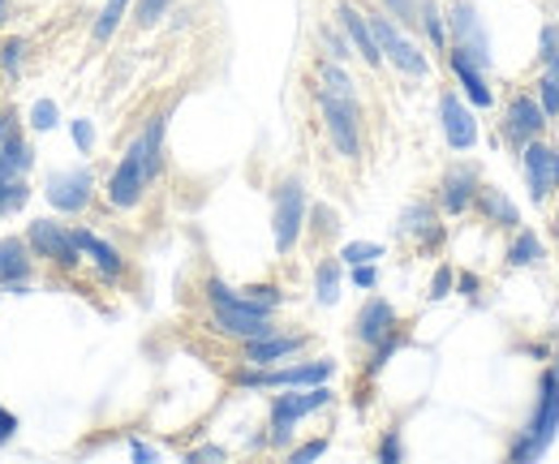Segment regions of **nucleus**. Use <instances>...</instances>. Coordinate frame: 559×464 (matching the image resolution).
I'll use <instances>...</instances> for the list:
<instances>
[{"label": "nucleus", "instance_id": "nucleus-1", "mask_svg": "<svg viewBox=\"0 0 559 464\" xmlns=\"http://www.w3.org/2000/svg\"><path fill=\"white\" fill-rule=\"evenodd\" d=\"M559 439V374L551 366L538 370V383H534V404L525 413V421L508 435L503 443V456L512 464H534L543 461Z\"/></svg>", "mask_w": 559, "mask_h": 464}, {"label": "nucleus", "instance_id": "nucleus-2", "mask_svg": "<svg viewBox=\"0 0 559 464\" xmlns=\"http://www.w3.org/2000/svg\"><path fill=\"white\" fill-rule=\"evenodd\" d=\"M336 392H332V383H319V388H280L267 396V421H263V430H267V456H284L293 443H297V435H301V421L306 417H314V413H328V408H336Z\"/></svg>", "mask_w": 559, "mask_h": 464}, {"label": "nucleus", "instance_id": "nucleus-3", "mask_svg": "<svg viewBox=\"0 0 559 464\" xmlns=\"http://www.w3.org/2000/svg\"><path fill=\"white\" fill-rule=\"evenodd\" d=\"M306 95L314 99V112H319V130L328 138L332 155L349 168L366 164V104L361 99H345V95H328L319 86L306 82Z\"/></svg>", "mask_w": 559, "mask_h": 464}, {"label": "nucleus", "instance_id": "nucleus-4", "mask_svg": "<svg viewBox=\"0 0 559 464\" xmlns=\"http://www.w3.org/2000/svg\"><path fill=\"white\" fill-rule=\"evenodd\" d=\"M547 133H551V117L543 112V104L530 91V82H516V86H508L499 95V104H495V142L508 146L512 159L521 155L525 142L547 138Z\"/></svg>", "mask_w": 559, "mask_h": 464}, {"label": "nucleus", "instance_id": "nucleus-5", "mask_svg": "<svg viewBox=\"0 0 559 464\" xmlns=\"http://www.w3.org/2000/svg\"><path fill=\"white\" fill-rule=\"evenodd\" d=\"M306 215H310V186L301 172H284L272 186V246L276 259H293L306 237Z\"/></svg>", "mask_w": 559, "mask_h": 464}, {"label": "nucleus", "instance_id": "nucleus-6", "mask_svg": "<svg viewBox=\"0 0 559 464\" xmlns=\"http://www.w3.org/2000/svg\"><path fill=\"white\" fill-rule=\"evenodd\" d=\"M26 246H31V254H35V263L48 271V279H57V284H66V279H78V271H82V250H78V241H73V224H61V219H31L26 224Z\"/></svg>", "mask_w": 559, "mask_h": 464}, {"label": "nucleus", "instance_id": "nucleus-7", "mask_svg": "<svg viewBox=\"0 0 559 464\" xmlns=\"http://www.w3.org/2000/svg\"><path fill=\"white\" fill-rule=\"evenodd\" d=\"M392 237L409 254H418V259H443V250H448V219L439 215V206H435L430 194H418V199H409L396 211Z\"/></svg>", "mask_w": 559, "mask_h": 464}, {"label": "nucleus", "instance_id": "nucleus-8", "mask_svg": "<svg viewBox=\"0 0 559 464\" xmlns=\"http://www.w3.org/2000/svg\"><path fill=\"white\" fill-rule=\"evenodd\" d=\"M483 181H487V177H483V164H478V159L456 155L452 164H443L439 177H435V190H430L439 215H443V219H469Z\"/></svg>", "mask_w": 559, "mask_h": 464}, {"label": "nucleus", "instance_id": "nucleus-9", "mask_svg": "<svg viewBox=\"0 0 559 464\" xmlns=\"http://www.w3.org/2000/svg\"><path fill=\"white\" fill-rule=\"evenodd\" d=\"M151 172H146V159H142V142L139 133L130 138V146L121 151V159L112 164V172H108V181H104V202H108V211H139L146 194H151Z\"/></svg>", "mask_w": 559, "mask_h": 464}, {"label": "nucleus", "instance_id": "nucleus-10", "mask_svg": "<svg viewBox=\"0 0 559 464\" xmlns=\"http://www.w3.org/2000/svg\"><path fill=\"white\" fill-rule=\"evenodd\" d=\"M435 117H439V133H443V146L452 155H469L478 142H483V112L456 91V86H439L435 95Z\"/></svg>", "mask_w": 559, "mask_h": 464}, {"label": "nucleus", "instance_id": "nucleus-11", "mask_svg": "<svg viewBox=\"0 0 559 464\" xmlns=\"http://www.w3.org/2000/svg\"><path fill=\"white\" fill-rule=\"evenodd\" d=\"M521 164V177H525V190H530V206H551L559 194V142L547 133V138H534L521 146L516 155Z\"/></svg>", "mask_w": 559, "mask_h": 464}, {"label": "nucleus", "instance_id": "nucleus-12", "mask_svg": "<svg viewBox=\"0 0 559 464\" xmlns=\"http://www.w3.org/2000/svg\"><path fill=\"white\" fill-rule=\"evenodd\" d=\"M443 13H448L452 48L469 52L483 69H495V44H490V26L487 17H483V4L478 0H443Z\"/></svg>", "mask_w": 559, "mask_h": 464}, {"label": "nucleus", "instance_id": "nucleus-13", "mask_svg": "<svg viewBox=\"0 0 559 464\" xmlns=\"http://www.w3.org/2000/svg\"><path fill=\"white\" fill-rule=\"evenodd\" d=\"M319 340L314 332H293V328H280L272 335H254V340H237L233 344V361H246V366H284L293 357H306Z\"/></svg>", "mask_w": 559, "mask_h": 464}, {"label": "nucleus", "instance_id": "nucleus-14", "mask_svg": "<svg viewBox=\"0 0 559 464\" xmlns=\"http://www.w3.org/2000/svg\"><path fill=\"white\" fill-rule=\"evenodd\" d=\"M44 199L57 215H86L95 199H99V186H95V172L91 168H57L48 172L44 181Z\"/></svg>", "mask_w": 559, "mask_h": 464}, {"label": "nucleus", "instance_id": "nucleus-15", "mask_svg": "<svg viewBox=\"0 0 559 464\" xmlns=\"http://www.w3.org/2000/svg\"><path fill=\"white\" fill-rule=\"evenodd\" d=\"M443 69H448L452 86H456V91H461L478 112H495V104H499V86H495L490 69H483L469 52H461V48H448Z\"/></svg>", "mask_w": 559, "mask_h": 464}, {"label": "nucleus", "instance_id": "nucleus-16", "mask_svg": "<svg viewBox=\"0 0 559 464\" xmlns=\"http://www.w3.org/2000/svg\"><path fill=\"white\" fill-rule=\"evenodd\" d=\"M332 17H336L341 31L349 35L357 61L370 69V73H388V61H383V52H379V44H374V31H370V22H366V9H361L357 0H332Z\"/></svg>", "mask_w": 559, "mask_h": 464}, {"label": "nucleus", "instance_id": "nucleus-17", "mask_svg": "<svg viewBox=\"0 0 559 464\" xmlns=\"http://www.w3.org/2000/svg\"><path fill=\"white\" fill-rule=\"evenodd\" d=\"M401 323V310L374 288V293H366V301L357 306V314H353V323H349V340H353V348H370V344H379L383 335L392 332Z\"/></svg>", "mask_w": 559, "mask_h": 464}, {"label": "nucleus", "instance_id": "nucleus-18", "mask_svg": "<svg viewBox=\"0 0 559 464\" xmlns=\"http://www.w3.org/2000/svg\"><path fill=\"white\" fill-rule=\"evenodd\" d=\"M73 241H78V250H82V259L91 263V271L104 279V284H126V275H130V259L108 241V237H99L95 228H82V224H73Z\"/></svg>", "mask_w": 559, "mask_h": 464}, {"label": "nucleus", "instance_id": "nucleus-19", "mask_svg": "<svg viewBox=\"0 0 559 464\" xmlns=\"http://www.w3.org/2000/svg\"><path fill=\"white\" fill-rule=\"evenodd\" d=\"M35 254H31V246H26V233L17 237V233H9V237H0V293H17V297H26L31 293V284H35Z\"/></svg>", "mask_w": 559, "mask_h": 464}, {"label": "nucleus", "instance_id": "nucleus-20", "mask_svg": "<svg viewBox=\"0 0 559 464\" xmlns=\"http://www.w3.org/2000/svg\"><path fill=\"white\" fill-rule=\"evenodd\" d=\"M474 219L490 228V233H516L521 224H525V211L516 206V199L503 190V186H490L483 181V190H478V199H474Z\"/></svg>", "mask_w": 559, "mask_h": 464}, {"label": "nucleus", "instance_id": "nucleus-21", "mask_svg": "<svg viewBox=\"0 0 559 464\" xmlns=\"http://www.w3.org/2000/svg\"><path fill=\"white\" fill-rule=\"evenodd\" d=\"M551 263V241L547 233L521 224L516 233L503 237V271H543Z\"/></svg>", "mask_w": 559, "mask_h": 464}, {"label": "nucleus", "instance_id": "nucleus-22", "mask_svg": "<svg viewBox=\"0 0 559 464\" xmlns=\"http://www.w3.org/2000/svg\"><path fill=\"white\" fill-rule=\"evenodd\" d=\"M301 82H310V86H319V91H328V95L361 99V86H357L353 69L341 66V61H332V57H323V52H310V69H306Z\"/></svg>", "mask_w": 559, "mask_h": 464}, {"label": "nucleus", "instance_id": "nucleus-23", "mask_svg": "<svg viewBox=\"0 0 559 464\" xmlns=\"http://www.w3.org/2000/svg\"><path fill=\"white\" fill-rule=\"evenodd\" d=\"M409 340H414V319H409V323L401 319V323H396L392 332H388L383 340H379V344H370V348L361 353L357 379H361V383H374V379H379V374L388 370V361H392V357H396V353H401V348H405Z\"/></svg>", "mask_w": 559, "mask_h": 464}, {"label": "nucleus", "instance_id": "nucleus-24", "mask_svg": "<svg viewBox=\"0 0 559 464\" xmlns=\"http://www.w3.org/2000/svg\"><path fill=\"white\" fill-rule=\"evenodd\" d=\"M341 211L332 206V202H314L310 199V215H306V237H301V246L319 259V254H328L332 246H336V237H341Z\"/></svg>", "mask_w": 559, "mask_h": 464}, {"label": "nucleus", "instance_id": "nucleus-25", "mask_svg": "<svg viewBox=\"0 0 559 464\" xmlns=\"http://www.w3.org/2000/svg\"><path fill=\"white\" fill-rule=\"evenodd\" d=\"M418 39L426 44V52L435 57V66H443V57H448V48H452L443 0H418Z\"/></svg>", "mask_w": 559, "mask_h": 464}, {"label": "nucleus", "instance_id": "nucleus-26", "mask_svg": "<svg viewBox=\"0 0 559 464\" xmlns=\"http://www.w3.org/2000/svg\"><path fill=\"white\" fill-rule=\"evenodd\" d=\"M341 288H345V263H341L336 250H328V254L314 259V301L323 310H332L341 301Z\"/></svg>", "mask_w": 559, "mask_h": 464}, {"label": "nucleus", "instance_id": "nucleus-27", "mask_svg": "<svg viewBox=\"0 0 559 464\" xmlns=\"http://www.w3.org/2000/svg\"><path fill=\"white\" fill-rule=\"evenodd\" d=\"M130 9H134V0H104L99 13H95V22H91V48H108L126 31Z\"/></svg>", "mask_w": 559, "mask_h": 464}, {"label": "nucleus", "instance_id": "nucleus-28", "mask_svg": "<svg viewBox=\"0 0 559 464\" xmlns=\"http://www.w3.org/2000/svg\"><path fill=\"white\" fill-rule=\"evenodd\" d=\"M314 52H323V57H332V61H341V66H353V61H357L349 35L341 31L336 17H314Z\"/></svg>", "mask_w": 559, "mask_h": 464}, {"label": "nucleus", "instance_id": "nucleus-29", "mask_svg": "<svg viewBox=\"0 0 559 464\" xmlns=\"http://www.w3.org/2000/svg\"><path fill=\"white\" fill-rule=\"evenodd\" d=\"M31 202V181L0 155V219H9L13 211H22Z\"/></svg>", "mask_w": 559, "mask_h": 464}, {"label": "nucleus", "instance_id": "nucleus-30", "mask_svg": "<svg viewBox=\"0 0 559 464\" xmlns=\"http://www.w3.org/2000/svg\"><path fill=\"white\" fill-rule=\"evenodd\" d=\"M177 9V0H134V9H130V31L134 35H151V31H159L164 26V17Z\"/></svg>", "mask_w": 559, "mask_h": 464}, {"label": "nucleus", "instance_id": "nucleus-31", "mask_svg": "<svg viewBox=\"0 0 559 464\" xmlns=\"http://www.w3.org/2000/svg\"><path fill=\"white\" fill-rule=\"evenodd\" d=\"M530 91L538 95L543 112H547V117H551V126H556V121H559V73H551V69H534Z\"/></svg>", "mask_w": 559, "mask_h": 464}, {"label": "nucleus", "instance_id": "nucleus-32", "mask_svg": "<svg viewBox=\"0 0 559 464\" xmlns=\"http://www.w3.org/2000/svg\"><path fill=\"white\" fill-rule=\"evenodd\" d=\"M559 61V17H547L538 26V44H534V69H547Z\"/></svg>", "mask_w": 559, "mask_h": 464}, {"label": "nucleus", "instance_id": "nucleus-33", "mask_svg": "<svg viewBox=\"0 0 559 464\" xmlns=\"http://www.w3.org/2000/svg\"><path fill=\"white\" fill-rule=\"evenodd\" d=\"M448 297H456V266L439 259V266H435L430 279H426V301L439 306V301H448Z\"/></svg>", "mask_w": 559, "mask_h": 464}, {"label": "nucleus", "instance_id": "nucleus-34", "mask_svg": "<svg viewBox=\"0 0 559 464\" xmlns=\"http://www.w3.org/2000/svg\"><path fill=\"white\" fill-rule=\"evenodd\" d=\"M405 456H409V452H405V430H401V421H392V426L379 435V443H374V461L401 464Z\"/></svg>", "mask_w": 559, "mask_h": 464}, {"label": "nucleus", "instance_id": "nucleus-35", "mask_svg": "<svg viewBox=\"0 0 559 464\" xmlns=\"http://www.w3.org/2000/svg\"><path fill=\"white\" fill-rule=\"evenodd\" d=\"M336 254H341L345 266L379 263V259H388V246H383V241H345V246H336Z\"/></svg>", "mask_w": 559, "mask_h": 464}, {"label": "nucleus", "instance_id": "nucleus-36", "mask_svg": "<svg viewBox=\"0 0 559 464\" xmlns=\"http://www.w3.org/2000/svg\"><path fill=\"white\" fill-rule=\"evenodd\" d=\"M328 452H332V435H314V439L293 443V448L284 452V461H288V464H310V461H319V456H328Z\"/></svg>", "mask_w": 559, "mask_h": 464}, {"label": "nucleus", "instance_id": "nucleus-37", "mask_svg": "<svg viewBox=\"0 0 559 464\" xmlns=\"http://www.w3.org/2000/svg\"><path fill=\"white\" fill-rule=\"evenodd\" d=\"M22 66H26V39L22 35L0 39V78H17Z\"/></svg>", "mask_w": 559, "mask_h": 464}, {"label": "nucleus", "instance_id": "nucleus-38", "mask_svg": "<svg viewBox=\"0 0 559 464\" xmlns=\"http://www.w3.org/2000/svg\"><path fill=\"white\" fill-rule=\"evenodd\" d=\"M483 293H487V279L478 271H456V297H465L469 306H483L487 301Z\"/></svg>", "mask_w": 559, "mask_h": 464}, {"label": "nucleus", "instance_id": "nucleus-39", "mask_svg": "<svg viewBox=\"0 0 559 464\" xmlns=\"http://www.w3.org/2000/svg\"><path fill=\"white\" fill-rule=\"evenodd\" d=\"M35 133H48V130H57L61 126V108L52 104V99H39L35 108H31V121H26Z\"/></svg>", "mask_w": 559, "mask_h": 464}, {"label": "nucleus", "instance_id": "nucleus-40", "mask_svg": "<svg viewBox=\"0 0 559 464\" xmlns=\"http://www.w3.org/2000/svg\"><path fill=\"white\" fill-rule=\"evenodd\" d=\"M379 9H388L405 31H414L418 35V0H374Z\"/></svg>", "mask_w": 559, "mask_h": 464}, {"label": "nucleus", "instance_id": "nucleus-41", "mask_svg": "<svg viewBox=\"0 0 559 464\" xmlns=\"http://www.w3.org/2000/svg\"><path fill=\"white\" fill-rule=\"evenodd\" d=\"M241 293H246V297H254L259 306H272V310H284V301H288V293H284L280 284H246Z\"/></svg>", "mask_w": 559, "mask_h": 464}, {"label": "nucleus", "instance_id": "nucleus-42", "mask_svg": "<svg viewBox=\"0 0 559 464\" xmlns=\"http://www.w3.org/2000/svg\"><path fill=\"white\" fill-rule=\"evenodd\" d=\"M349 271V284L357 293H374L379 288V263H357V266H345Z\"/></svg>", "mask_w": 559, "mask_h": 464}, {"label": "nucleus", "instance_id": "nucleus-43", "mask_svg": "<svg viewBox=\"0 0 559 464\" xmlns=\"http://www.w3.org/2000/svg\"><path fill=\"white\" fill-rule=\"evenodd\" d=\"M17 430H22V417H17L13 408L0 404V448H9V443L17 439Z\"/></svg>", "mask_w": 559, "mask_h": 464}, {"label": "nucleus", "instance_id": "nucleus-44", "mask_svg": "<svg viewBox=\"0 0 559 464\" xmlns=\"http://www.w3.org/2000/svg\"><path fill=\"white\" fill-rule=\"evenodd\" d=\"M199 461H228V448H219V443H199V448L186 452V464H199Z\"/></svg>", "mask_w": 559, "mask_h": 464}, {"label": "nucleus", "instance_id": "nucleus-45", "mask_svg": "<svg viewBox=\"0 0 559 464\" xmlns=\"http://www.w3.org/2000/svg\"><path fill=\"white\" fill-rule=\"evenodd\" d=\"M73 142H78V151H82V155H91V151H95V126H91L86 117H78V121H73Z\"/></svg>", "mask_w": 559, "mask_h": 464}, {"label": "nucleus", "instance_id": "nucleus-46", "mask_svg": "<svg viewBox=\"0 0 559 464\" xmlns=\"http://www.w3.org/2000/svg\"><path fill=\"white\" fill-rule=\"evenodd\" d=\"M130 456L146 464V461H159L164 452H159V448H151V443H142V439H130Z\"/></svg>", "mask_w": 559, "mask_h": 464}, {"label": "nucleus", "instance_id": "nucleus-47", "mask_svg": "<svg viewBox=\"0 0 559 464\" xmlns=\"http://www.w3.org/2000/svg\"><path fill=\"white\" fill-rule=\"evenodd\" d=\"M9 13H13V0H0V31H4V22H9Z\"/></svg>", "mask_w": 559, "mask_h": 464}, {"label": "nucleus", "instance_id": "nucleus-48", "mask_svg": "<svg viewBox=\"0 0 559 464\" xmlns=\"http://www.w3.org/2000/svg\"><path fill=\"white\" fill-rule=\"evenodd\" d=\"M547 366H551V370H556V374H559V344H556V348H551V361H547Z\"/></svg>", "mask_w": 559, "mask_h": 464}, {"label": "nucleus", "instance_id": "nucleus-49", "mask_svg": "<svg viewBox=\"0 0 559 464\" xmlns=\"http://www.w3.org/2000/svg\"><path fill=\"white\" fill-rule=\"evenodd\" d=\"M0 297H4V293H0Z\"/></svg>", "mask_w": 559, "mask_h": 464}]
</instances>
